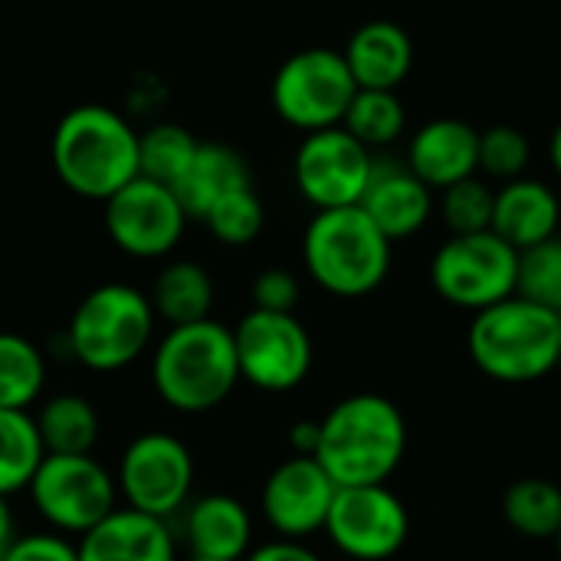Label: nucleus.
<instances>
[{
  "mask_svg": "<svg viewBox=\"0 0 561 561\" xmlns=\"http://www.w3.org/2000/svg\"><path fill=\"white\" fill-rule=\"evenodd\" d=\"M408 454V421L385 394L342 398L319 421V467L342 486H381Z\"/></svg>",
  "mask_w": 561,
  "mask_h": 561,
  "instance_id": "f257e3e1",
  "label": "nucleus"
},
{
  "mask_svg": "<svg viewBox=\"0 0 561 561\" xmlns=\"http://www.w3.org/2000/svg\"><path fill=\"white\" fill-rule=\"evenodd\" d=\"M151 381L158 398L178 414L220 408L240 381L233 329L217 319L168 329L151 355Z\"/></svg>",
  "mask_w": 561,
  "mask_h": 561,
  "instance_id": "f03ea898",
  "label": "nucleus"
},
{
  "mask_svg": "<svg viewBox=\"0 0 561 561\" xmlns=\"http://www.w3.org/2000/svg\"><path fill=\"white\" fill-rule=\"evenodd\" d=\"M53 168L72 194L105 204L138 178V131L105 105H76L53 128Z\"/></svg>",
  "mask_w": 561,
  "mask_h": 561,
  "instance_id": "7ed1b4c3",
  "label": "nucleus"
},
{
  "mask_svg": "<svg viewBox=\"0 0 561 561\" xmlns=\"http://www.w3.org/2000/svg\"><path fill=\"white\" fill-rule=\"evenodd\" d=\"M467 348L473 365L500 385H533L561 362L559 312L510 296L473 312Z\"/></svg>",
  "mask_w": 561,
  "mask_h": 561,
  "instance_id": "20e7f679",
  "label": "nucleus"
},
{
  "mask_svg": "<svg viewBox=\"0 0 561 561\" xmlns=\"http://www.w3.org/2000/svg\"><path fill=\"white\" fill-rule=\"evenodd\" d=\"M302 260L325 293L358 299L388 279L391 240L362 207L316 210L302 233Z\"/></svg>",
  "mask_w": 561,
  "mask_h": 561,
  "instance_id": "39448f33",
  "label": "nucleus"
},
{
  "mask_svg": "<svg viewBox=\"0 0 561 561\" xmlns=\"http://www.w3.org/2000/svg\"><path fill=\"white\" fill-rule=\"evenodd\" d=\"M151 299L128 283L95 286L69 319V352L89 371H122L138 362L154 339Z\"/></svg>",
  "mask_w": 561,
  "mask_h": 561,
  "instance_id": "423d86ee",
  "label": "nucleus"
},
{
  "mask_svg": "<svg viewBox=\"0 0 561 561\" xmlns=\"http://www.w3.org/2000/svg\"><path fill=\"white\" fill-rule=\"evenodd\" d=\"M26 490L59 536L82 539L118 510V483L92 454H46Z\"/></svg>",
  "mask_w": 561,
  "mask_h": 561,
  "instance_id": "0eeeda50",
  "label": "nucleus"
},
{
  "mask_svg": "<svg viewBox=\"0 0 561 561\" xmlns=\"http://www.w3.org/2000/svg\"><path fill=\"white\" fill-rule=\"evenodd\" d=\"M358 85L339 49L312 46L293 53L273 76L276 115L302 135L342 125Z\"/></svg>",
  "mask_w": 561,
  "mask_h": 561,
  "instance_id": "6e6552de",
  "label": "nucleus"
},
{
  "mask_svg": "<svg viewBox=\"0 0 561 561\" xmlns=\"http://www.w3.org/2000/svg\"><path fill=\"white\" fill-rule=\"evenodd\" d=\"M519 250L493 230L457 233L431 260V283L437 296L457 309L483 312L516 296Z\"/></svg>",
  "mask_w": 561,
  "mask_h": 561,
  "instance_id": "1a4fd4ad",
  "label": "nucleus"
},
{
  "mask_svg": "<svg viewBox=\"0 0 561 561\" xmlns=\"http://www.w3.org/2000/svg\"><path fill=\"white\" fill-rule=\"evenodd\" d=\"M115 483L128 510H138L154 519H171L191 500L194 457L181 437L148 431L122 450Z\"/></svg>",
  "mask_w": 561,
  "mask_h": 561,
  "instance_id": "9d476101",
  "label": "nucleus"
},
{
  "mask_svg": "<svg viewBox=\"0 0 561 561\" xmlns=\"http://www.w3.org/2000/svg\"><path fill=\"white\" fill-rule=\"evenodd\" d=\"M240 381L283 394L299 388L312 368V339L293 312L253 309L233 329Z\"/></svg>",
  "mask_w": 561,
  "mask_h": 561,
  "instance_id": "9b49d317",
  "label": "nucleus"
},
{
  "mask_svg": "<svg viewBox=\"0 0 561 561\" xmlns=\"http://www.w3.org/2000/svg\"><path fill=\"white\" fill-rule=\"evenodd\" d=\"M332 546L355 561L394 559L411 536L408 506L381 486H342L332 500L325 529Z\"/></svg>",
  "mask_w": 561,
  "mask_h": 561,
  "instance_id": "f8f14e48",
  "label": "nucleus"
},
{
  "mask_svg": "<svg viewBox=\"0 0 561 561\" xmlns=\"http://www.w3.org/2000/svg\"><path fill=\"white\" fill-rule=\"evenodd\" d=\"M371 168L375 154L342 125L309 131L293 161L296 187L316 210L358 207Z\"/></svg>",
  "mask_w": 561,
  "mask_h": 561,
  "instance_id": "ddd939ff",
  "label": "nucleus"
},
{
  "mask_svg": "<svg viewBox=\"0 0 561 561\" xmlns=\"http://www.w3.org/2000/svg\"><path fill=\"white\" fill-rule=\"evenodd\" d=\"M187 214L168 184L135 178L105 201V230L112 243L138 260L168 256L184 237Z\"/></svg>",
  "mask_w": 561,
  "mask_h": 561,
  "instance_id": "4468645a",
  "label": "nucleus"
},
{
  "mask_svg": "<svg viewBox=\"0 0 561 561\" xmlns=\"http://www.w3.org/2000/svg\"><path fill=\"white\" fill-rule=\"evenodd\" d=\"M335 493L339 486L319 467L316 457H289L266 477L260 506L270 529L279 533V539L302 542L306 536L325 529Z\"/></svg>",
  "mask_w": 561,
  "mask_h": 561,
  "instance_id": "2eb2a0df",
  "label": "nucleus"
},
{
  "mask_svg": "<svg viewBox=\"0 0 561 561\" xmlns=\"http://www.w3.org/2000/svg\"><path fill=\"white\" fill-rule=\"evenodd\" d=\"M358 207L394 243L427 227L434 214V191L404 161L375 158V168H371V178Z\"/></svg>",
  "mask_w": 561,
  "mask_h": 561,
  "instance_id": "dca6fc26",
  "label": "nucleus"
},
{
  "mask_svg": "<svg viewBox=\"0 0 561 561\" xmlns=\"http://www.w3.org/2000/svg\"><path fill=\"white\" fill-rule=\"evenodd\" d=\"M480 131L460 118H434L411 135L404 164L431 187L444 191L480 171Z\"/></svg>",
  "mask_w": 561,
  "mask_h": 561,
  "instance_id": "f3484780",
  "label": "nucleus"
},
{
  "mask_svg": "<svg viewBox=\"0 0 561 561\" xmlns=\"http://www.w3.org/2000/svg\"><path fill=\"white\" fill-rule=\"evenodd\" d=\"M79 561H178L168 519L115 510L79 539Z\"/></svg>",
  "mask_w": 561,
  "mask_h": 561,
  "instance_id": "a211bd4d",
  "label": "nucleus"
},
{
  "mask_svg": "<svg viewBox=\"0 0 561 561\" xmlns=\"http://www.w3.org/2000/svg\"><path fill=\"white\" fill-rule=\"evenodd\" d=\"M342 56L358 89L398 92L414 66V39L394 20H368L348 36Z\"/></svg>",
  "mask_w": 561,
  "mask_h": 561,
  "instance_id": "6ab92c4d",
  "label": "nucleus"
},
{
  "mask_svg": "<svg viewBox=\"0 0 561 561\" xmlns=\"http://www.w3.org/2000/svg\"><path fill=\"white\" fill-rule=\"evenodd\" d=\"M561 197L542 181L516 178L496 191L493 204V233L503 237L513 250H529L549 237H559Z\"/></svg>",
  "mask_w": 561,
  "mask_h": 561,
  "instance_id": "aec40b11",
  "label": "nucleus"
},
{
  "mask_svg": "<svg viewBox=\"0 0 561 561\" xmlns=\"http://www.w3.org/2000/svg\"><path fill=\"white\" fill-rule=\"evenodd\" d=\"M184 539H187L191 556L214 561H243L253 542L250 510L227 493L201 496L184 513Z\"/></svg>",
  "mask_w": 561,
  "mask_h": 561,
  "instance_id": "412c9836",
  "label": "nucleus"
},
{
  "mask_svg": "<svg viewBox=\"0 0 561 561\" xmlns=\"http://www.w3.org/2000/svg\"><path fill=\"white\" fill-rule=\"evenodd\" d=\"M250 184H253V178H250V168L240 151H233L230 145H220V141H201L187 171L178 178V184L171 191L178 194L187 217L204 220V214L224 194H230L237 187H250Z\"/></svg>",
  "mask_w": 561,
  "mask_h": 561,
  "instance_id": "4be33fe9",
  "label": "nucleus"
},
{
  "mask_svg": "<svg viewBox=\"0 0 561 561\" xmlns=\"http://www.w3.org/2000/svg\"><path fill=\"white\" fill-rule=\"evenodd\" d=\"M151 309L158 319L174 325H191L201 319H210L214 309V279L210 273L194 260H174L168 263L154 286H151Z\"/></svg>",
  "mask_w": 561,
  "mask_h": 561,
  "instance_id": "5701e85b",
  "label": "nucleus"
},
{
  "mask_svg": "<svg viewBox=\"0 0 561 561\" xmlns=\"http://www.w3.org/2000/svg\"><path fill=\"white\" fill-rule=\"evenodd\" d=\"M46 454H92L99 414L82 394H56L33 417Z\"/></svg>",
  "mask_w": 561,
  "mask_h": 561,
  "instance_id": "b1692460",
  "label": "nucleus"
},
{
  "mask_svg": "<svg viewBox=\"0 0 561 561\" xmlns=\"http://www.w3.org/2000/svg\"><path fill=\"white\" fill-rule=\"evenodd\" d=\"M503 519L526 539H556L561 529V486L542 477L516 480L503 493Z\"/></svg>",
  "mask_w": 561,
  "mask_h": 561,
  "instance_id": "393cba45",
  "label": "nucleus"
},
{
  "mask_svg": "<svg viewBox=\"0 0 561 561\" xmlns=\"http://www.w3.org/2000/svg\"><path fill=\"white\" fill-rule=\"evenodd\" d=\"M43 352L16 332H0V411H26L43 394Z\"/></svg>",
  "mask_w": 561,
  "mask_h": 561,
  "instance_id": "a878e982",
  "label": "nucleus"
},
{
  "mask_svg": "<svg viewBox=\"0 0 561 561\" xmlns=\"http://www.w3.org/2000/svg\"><path fill=\"white\" fill-rule=\"evenodd\" d=\"M43 457L36 421L26 411H0V496L26 490Z\"/></svg>",
  "mask_w": 561,
  "mask_h": 561,
  "instance_id": "bb28decb",
  "label": "nucleus"
},
{
  "mask_svg": "<svg viewBox=\"0 0 561 561\" xmlns=\"http://www.w3.org/2000/svg\"><path fill=\"white\" fill-rule=\"evenodd\" d=\"M342 128L348 135H355L368 151L388 148L404 135L408 108L398 99V92H391V89H358L342 118Z\"/></svg>",
  "mask_w": 561,
  "mask_h": 561,
  "instance_id": "cd10ccee",
  "label": "nucleus"
},
{
  "mask_svg": "<svg viewBox=\"0 0 561 561\" xmlns=\"http://www.w3.org/2000/svg\"><path fill=\"white\" fill-rule=\"evenodd\" d=\"M197 145L201 141L184 125L174 122L151 125L145 135H138V174L174 187L178 178L187 171Z\"/></svg>",
  "mask_w": 561,
  "mask_h": 561,
  "instance_id": "c85d7f7f",
  "label": "nucleus"
},
{
  "mask_svg": "<svg viewBox=\"0 0 561 561\" xmlns=\"http://www.w3.org/2000/svg\"><path fill=\"white\" fill-rule=\"evenodd\" d=\"M516 296L561 312V237H549L529 250H519Z\"/></svg>",
  "mask_w": 561,
  "mask_h": 561,
  "instance_id": "c756f323",
  "label": "nucleus"
},
{
  "mask_svg": "<svg viewBox=\"0 0 561 561\" xmlns=\"http://www.w3.org/2000/svg\"><path fill=\"white\" fill-rule=\"evenodd\" d=\"M204 224L210 227V233L227 243V247H247L260 237L263 224H266V210L260 194L250 187H237L230 194H224L207 214Z\"/></svg>",
  "mask_w": 561,
  "mask_h": 561,
  "instance_id": "7c9ffc66",
  "label": "nucleus"
},
{
  "mask_svg": "<svg viewBox=\"0 0 561 561\" xmlns=\"http://www.w3.org/2000/svg\"><path fill=\"white\" fill-rule=\"evenodd\" d=\"M493 204H496V191L477 174L440 191V217H444L450 237L490 230L493 227Z\"/></svg>",
  "mask_w": 561,
  "mask_h": 561,
  "instance_id": "2f4dec72",
  "label": "nucleus"
},
{
  "mask_svg": "<svg viewBox=\"0 0 561 561\" xmlns=\"http://www.w3.org/2000/svg\"><path fill=\"white\" fill-rule=\"evenodd\" d=\"M533 145L516 125H493L480 131V171L493 181H516L526 174Z\"/></svg>",
  "mask_w": 561,
  "mask_h": 561,
  "instance_id": "473e14b6",
  "label": "nucleus"
},
{
  "mask_svg": "<svg viewBox=\"0 0 561 561\" xmlns=\"http://www.w3.org/2000/svg\"><path fill=\"white\" fill-rule=\"evenodd\" d=\"M253 309H266V312H293L299 302V279L289 270H263L253 279Z\"/></svg>",
  "mask_w": 561,
  "mask_h": 561,
  "instance_id": "72a5a7b5",
  "label": "nucleus"
},
{
  "mask_svg": "<svg viewBox=\"0 0 561 561\" xmlns=\"http://www.w3.org/2000/svg\"><path fill=\"white\" fill-rule=\"evenodd\" d=\"M3 561H79V549L59 533H30L16 536Z\"/></svg>",
  "mask_w": 561,
  "mask_h": 561,
  "instance_id": "f704fd0d",
  "label": "nucleus"
},
{
  "mask_svg": "<svg viewBox=\"0 0 561 561\" xmlns=\"http://www.w3.org/2000/svg\"><path fill=\"white\" fill-rule=\"evenodd\" d=\"M243 561H322L309 546L296 542V539H276L266 542L260 549H250Z\"/></svg>",
  "mask_w": 561,
  "mask_h": 561,
  "instance_id": "c9c22d12",
  "label": "nucleus"
},
{
  "mask_svg": "<svg viewBox=\"0 0 561 561\" xmlns=\"http://www.w3.org/2000/svg\"><path fill=\"white\" fill-rule=\"evenodd\" d=\"M289 450H293V457H316V450H319V421H296L289 427Z\"/></svg>",
  "mask_w": 561,
  "mask_h": 561,
  "instance_id": "e433bc0d",
  "label": "nucleus"
},
{
  "mask_svg": "<svg viewBox=\"0 0 561 561\" xmlns=\"http://www.w3.org/2000/svg\"><path fill=\"white\" fill-rule=\"evenodd\" d=\"M13 542H16V523H13V513H10L7 496H0V561L7 559V552H10Z\"/></svg>",
  "mask_w": 561,
  "mask_h": 561,
  "instance_id": "4c0bfd02",
  "label": "nucleus"
},
{
  "mask_svg": "<svg viewBox=\"0 0 561 561\" xmlns=\"http://www.w3.org/2000/svg\"><path fill=\"white\" fill-rule=\"evenodd\" d=\"M549 161H552V171H556V178L561 181V122L556 125L552 138H549Z\"/></svg>",
  "mask_w": 561,
  "mask_h": 561,
  "instance_id": "58836bf2",
  "label": "nucleus"
},
{
  "mask_svg": "<svg viewBox=\"0 0 561 561\" xmlns=\"http://www.w3.org/2000/svg\"><path fill=\"white\" fill-rule=\"evenodd\" d=\"M178 561H214V559H201V556H187V559H178Z\"/></svg>",
  "mask_w": 561,
  "mask_h": 561,
  "instance_id": "ea45409f",
  "label": "nucleus"
},
{
  "mask_svg": "<svg viewBox=\"0 0 561 561\" xmlns=\"http://www.w3.org/2000/svg\"><path fill=\"white\" fill-rule=\"evenodd\" d=\"M552 542H556V549H559V559H561V529H559V536H556Z\"/></svg>",
  "mask_w": 561,
  "mask_h": 561,
  "instance_id": "a19ab883",
  "label": "nucleus"
},
{
  "mask_svg": "<svg viewBox=\"0 0 561 561\" xmlns=\"http://www.w3.org/2000/svg\"><path fill=\"white\" fill-rule=\"evenodd\" d=\"M559 335H561V312H559Z\"/></svg>",
  "mask_w": 561,
  "mask_h": 561,
  "instance_id": "79ce46f5",
  "label": "nucleus"
}]
</instances>
